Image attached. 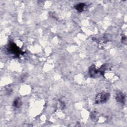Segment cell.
Wrapping results in <instances>:
<instances>
[{"label": "cell", "mask_w": 127, "mask_h": 127, "mask_svg": "<svg viewBox=\"0 0 127 127\" xmlns=\"http://www.w3.org/2000/svg\"><path fill=\"white\" fill-rule=\"evenodd\" d=\"M109 98V95L107 93L102 92L99 94L96 98V102L97 103H103L107 101Z\"/></svg>", "instance_id": "6da1fadb"}]
</instances>
